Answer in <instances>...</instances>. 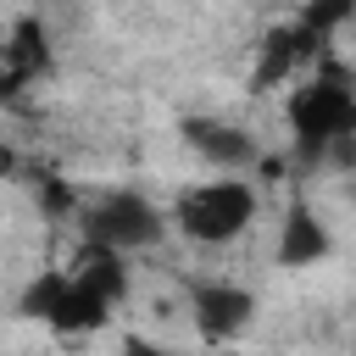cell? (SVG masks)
I'll use <instances>...</instances> for the list:
<instances>
[{
  "mask_svg": "<svg viewBox=\"0 0 356 356\" xmlns=\"http://www.w3.org/2000/svg\"><path fill=\"white\" fill-rule=\"evenodd\" d=\"M289 128H295V167H317L334 139L356 134V89L339 61H323L289 95Z\"/></svg>",
  "mask_w": 356,
  "mask_h": 356,
  "instance_id": "1",
  "label": "cell"
},
{
  "mask_svg": "<svg viewBox=\"0 0 356 356\" xmlns=\"http://www.w3.org/2000/svg\"><path fill=\"white\" fill-rule=\"evenodd\" d=\"M250 217H256V195L239 178H211V184H200L178 200V228L200 245H222V239L245 234Z\"/></svg>",
  "mask_w": 356,
  "mask_h": 356,
  "instance_id": "2",
  "label": "cell"
},
{
  "mask_svg": "<svg viewBox=\"0 0 356 356\" xmlns=\"http://www.w3.org/2000/svg\"><path fill=\"white\" fill-rule=\"evenodd\" d=\"M161 239V211L134 195V189H117V195H100L89 211H83V245H106V250H134V245H156Z\"/></svg>",
  "mask_w": 356,
  "mask_h": 356,
  "instance_id": "3",
  "label": "cell"
},
{
  "mask_svg": "<svg viewBox=\"0 0 356 356\" xmlns=\"http://www.w3.org/2000/svg\"><path fill=\"white\" fill-rule=\"evenodd\" d=\"M250 312H256L250 289H239V284H195V323H200L206 339H234L250 323Z\"/></svg>",
  "mask_w": 356,
  "mask_h": 356,
  "instance_id": "4",
  "label": "cell"
},
{
  "mask_svg": "<svg viewBox=\"0 0 356 356\" xmlns=\"http://www.w3.org/2000/svg\"><path fill=\"white\" fill-rule=\"evenodd\" d=\"M184 139L206 156V161H217V167H245V161H256V145H250V134L245 128H234V122H211V117H184Z\"/></svg>",
  "mask_w": 356,
  "mask_h": 356,
  "instance_id": "5",
  "label": "cell"
},
{
  "mask_svg": "<svg viewBox=\"0 0 356 356\" xmlns=\"http://www.w3.org/2000/svg\"><path fill=\"white\" fill-rule=\"evenodd\" d=\"M72 267H78V273H67V278H72V284H83L89 295H100L106 306H117V300L128 295V267H122V256H117V250H106V245H83Z\"/></svg>",
  "mask_w": 356,
  "mask_h": 356,
  "instance_id": "6",
  "label": "cell"
},
{
  "mask_svg": "<svg viewBox=\"0 0 356 356\" xmlns=\"http://www.w3.org/2000/svg\"><path fill=\"white\" fill-rule=\"evenodd\" d=\"M328 256V228L312 217V206H289V217H284V239H278V261L284 267H312V261H323Z\"/></svg>",
  "mask_w": 356,
  "mask_h": 356,
  "instance_id": "7",
  "label": "cell"
},
{
  "mask_svg": "<svg viewBox=\"0 0 356 356\" xmlns=\"http://www.w3.org/2000/svg\"><path fill=\"white\" fill-rule=\"evenodd\" d=\"M106 317H111V306L100 300V295H89L83 284H72L67 278V289H61V300H56V312L44 317L56 334H95V328H106Z\"/></svg>",
  "mask_w": 356,
  "mask_h": 356,
  "instance_id": "8",
  "label": "cell"
},
{
  "mask_svg": "<svg viewBox=\"0 0 356 356\" xmlns=\"http://www.w3.org/2000/svg\"><path fill=\"white\" fill-rule=\"evenodd\" d=\"M317 50V33H306L300 22L295 28H278V33H267V50H261V67H256V89H267V83H278L295 61H306Z\"/></svg>",
  "mask_w": 356,
  "mask_h": 356,
  "instance_id": "9",
  "label": "cell"
},
{
  "mask_svg": "<svg viewBox=\"0 0 356 356\" xmlns=\"http://www.w3.org/2000/svg\"><path fill=\"white\" fill-rule=\"evenodd\" d=\"M61 289H67V273H39L22 289V317H50L56 300H61Z\"/></svg>",
  "mask_w": 356,
  "mask_h": 356,
  "instance_id": "10",
  "label": "cell"
},
{
  "mask_svg": "<svg viewBox=\"0 0 356 356\" xmlns=\"http://www.w3.org/2000/svg\"><path fill=\"white\" fill-rule=\"evenodd\" d=\"M345 17H350V0H328V6H312V11H300V28H306V33H323V28L345 22Z\"/></svg>",
  "mask_w": 356,
  "mask_h": 356,
  "instance_id": "11",
  "label": "cell"
},
{
  "mask_svg": "<svg viewBox=\"0 0 356 356\" xmlns=\"http://www.w3.org/2000/svg\"><path fill=\"white\" fill-rule=\"evenodd\" d=\"M39 200H44L50 211H67V206H72V189H67L61 178H44V189H39Z\"/></svg>",
  "mask_w": 356,
  "mask_h": 356,
  "instance_id": "12",
  "label": "cell"
},
{
  "mask_svg": "<svg viewBox=\"0 0 356 356\" xmlns=\"http://www.w3.org/2000/svg\"><path fill=\"white\" fill-rule=\"evenodd\" d=\"M117 356H178V350H161V345H150V339H122Z\"/></svg>",
  "mask_w": 356,
  "mask_h": 356,
  "instance_id": "13",
  "label": "cell"
},
{
  "mask_svg": "<svg viewBox=\"0 0 356 356\" xmlns=\"http://www.w3.org/2000/svg\"><path fill=\"white\" fill-rule=\"evenodd\" d=\"M11 167H17V156H11V150H6V145H0V178H6V172H11Z\"/></svg>",
  "mask_w": 356,
  "mask_h": 356,
  "instance_id": "14",
  "label": "cell"
}]
</instances>
